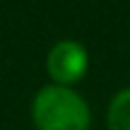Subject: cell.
I'll use <instances>...</instances> for the list:
<instances>
[{
  "mask_svg": "<svg viewBox=\"0 0 130 130\" xmlns=\"http://www.w3.org/2000/svg\"><path fill=\"white\" fill-rule=\"evenodd\" d=\"M32 121L37 130H87L89 105L64 85H46L32 101Z\"/></svg>",
  "mask_w": 130,
  "mask_h": 130,
  "instance_id": "6da1fadb",
  "label": "cell"
},
{
  "mask_svg": "<svg viewBox=\"0 0 130 130\" xmlns=\"http://www.w3.org/2000/svg\"><path fill=\"white\" fill-rule=\"evenodd\" d=\"M46 66H48V73L55 80V85L66 87V85H71L85 75V71L89 66L87 48L78 41H71V39L57 41L48 53Z\"/></svg>",
  "mask_w": 130,
  "mask_h": 130,
  "instance_id": "7a4b0ae2",
  "label": "cell"
},
{
  "mask_svg": "<svg viewBox=\"0 0 130 130\" xmlns=\"http://www.w3.org/2000/svg\"><path fill=\"white\" fill-rule=\"evenodd\" d=\"M110 130H130V87L114 94L107 110Z\"/></svg>",
  "mask_w": 130,
  "mask_h": 130,
  "instance_id": "3957f363",
  "label": "cell"
}]
</instances>
